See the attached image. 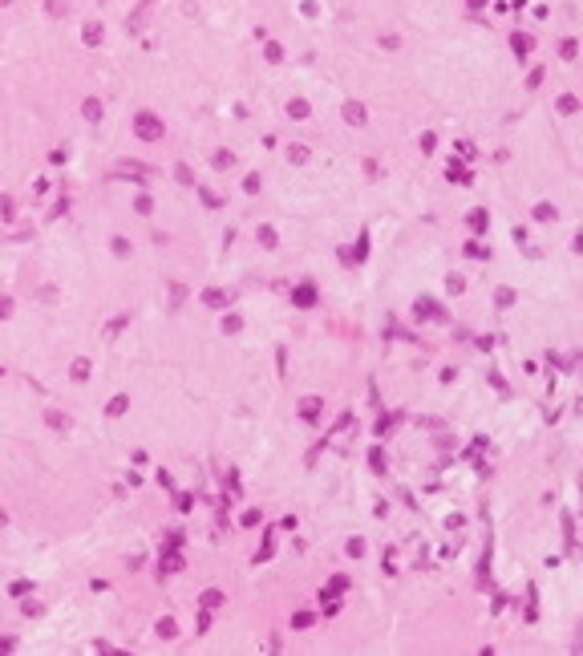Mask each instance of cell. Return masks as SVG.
Returning a JSON list of instances; mask_svg holds the SVG:
<instances>
[{
    "label": "cell",
    "mask_w": 583,
    "mask_h": 656,
    "mask_svg": "<svg viewBox=\"0 0 583 656\" xmlns=\"http://www.w3.org/2000/svg\"><path fill=\"white\" fill-rule=\"evenodd\" d=\"M81 113H85L89 122H98V118H102V102H98V98H89V102L81 106Z\"/></svg>",
    "instance_id": "cell-5"
},
{
    "label": "cell",
    "mask_w": 583,
    "mask_h": 656,
    "mask_svg": "<svg viewBox=\"0 0 583 656\" xmlns=\"http://www.w3.org/2000/svg\"><path fill=\"white\" fill-rule=\"evenodd\" d=\"M134 130H138V138H142V142H158V138H162V122L154 118V113H138Z\"/></svg>",
    "instance_id": "cell-1"
},
{
    "label": "cell",
    "mask_w": 583,
    "mask_h": 656,
    "mask_svg": "<svg viewBox=\"0 0 583 656\" xmlns=\"http://www.w3.org/2000/svg\"><path fill=\"white\" fill-rule=\"evenodd\" d=\"M158 636H174V620H158Z\"/></svg>",
    "instance_id": "cell-17"
},
{
    "label": "cell",
    "mask_w": 583,
    "mask_h": 656,
    "mask_svg": "<svg viewBox=\"0 0 583 656\" xmlns=\"http://www.w3.org/2000/svg\"><path fill=\"white\" fill-rule=\"evenodd\" d=\"M8 316H12V300H8V296H0V320H8Z\"/></svg>",
    "instance_id": "cell-16"
},
{
    "label": "cell",
    "mask_w": 583,
    "mask_h": 656,
    "mask_svg": "<svg viewBox=\"0 0 583 656\" xmlns=\"http://www.w3.org/2000/svg\"><path fill=\"white\" fill-rule=\"evenodd\" d=\"M126 409H130V397H122V393H118V397H113V401L106 405V413H109V417H122Z\"/></svg>",
    "instance_id": "cell-4"
},
{
    "label": "cell",
    "mask_w": 583,
    "mask_h": 656,
    "mask_svg": "<svg viewBox=\"0 0 583 656\" xmlns=\"http://www.w3.org/2000/svg\"><path fill=\"white\" fill-rule=\"evenodd\" d=\"M45 421H49L53 430H65V413H57V409H49V413H45Z\"/></svg>",
    "instance_id": "cell-11"
},
{
    "label": "cell",
    "mask_w": 583,
    "mask_h": 656,
    "mask_svg": "<svg viewBox=\"0 0 583 656\" xmlns=\"http://www.w3.org/2000/svg\"><path fill=\"white\" fill-rule=\"evenodd\" d=\"M89 377V361L81 357V361H73V381H85Z\"/></svg>",
    "instance_id": "cell-7"
},
{
    "label": "cell",
    "mask_w": 583,
    "mask_h": 656,
    "mask_svg": "<svg viewBox=\"0 0 583 656\" xmlns=\"http://www.w3.org/2000/svg\"><path fill=\"white\" fill-rule=\"evenodd\" d=\"M182 563H186V559H182L178 551H170V555H162V563H158V575H170V571H182Z\"/></svg>",
    "instance_id": "cell-2"
},
{
    "label": "cell",
    "mask_w": 583,
    "mask_h": 656,
    "mask_svg": "<svg viewBox=\"0 0 583 656\" xmlns=\"http://www.w3.org/2000/svg\"><path fill=\"white\" fill-rule=\"evenodd\" d=\"M316 409H320V401H316V397H308V401H304V405H300V413H304V417H308V421H312V417H316Z\"/></svg>",
    "instance_id": "cell-9"
},
{
    "label": "cell",
    "mask_w": 583,
    "mask_h": 656,
    "mask_svg": "<svg viewBox=\"0 0 583 656\" xmlns=\"http://www.w3.org/2000/svg\"><path fill=\"white\" fill-rule=\"evenodd\" d=\"M344 118H348V122H365V109L361 106H344Z\"/></svg>",
    "instance_id": "cell-12"
},
{
    "label": "cell",
    "mask_w": 583,
    "mask_h": 656,
    "mask_svg": "<svg viewBox=\"0 0 583 656\" xmlns=\"http://www.w3.org/2000/svg\"><path fill=\"white\" fill-rule=\"evenodd\" d=\"M203 300H207V304H211V308H223V304H227V296H223V292H207V296H203Z\"/></svg>",
    "instance_id": "cell-13"
},
{
    "label": "cell",
    "mask_w": 583,
    "mask_h": 656,
    "mask_svg": "<svg viewBox=\"0 0 583 656\" xmlns=\"http://www.w3.org/2000/svg\"><path fill=\"white\" fill-rule=\"evenodd\" d=\"M231 162H235V154H231V150H219V154H215V170H227Z\"/></svg>",
    "instance_id": "cell-8"
},
{
    "label": "cell",
    "mask_w": 583,
    "mask_h": 656,
    "mask_svg": "<svg viewBox=\"0 0 583 656\" xmlns=\"http://www.w3.org/2000/svg\"><path fill=\"white\" fill-rule=\"evenodd\" d=\"M203 603H207V607H215V603H223V592H207V596H203Z\"/></svg>",
    "instance_id": "cell-21"
},
{
    "label": "cell",
    "mask_w": 583,
    "mask_h": 656,
    "mask_svg": "<svg viewBox=\"0 0 583 656\" xmlns=\"http://www.w3.org/2000/svg\"><path fill=\"white\" fill-rule=\"evenodd\" d=\"M45 8H49V16H65V12H69V4H65V0H49Z\"/></svg>",
    "instance_id": "cell-10"
},
{
    "label": "cell",
    "mask_w": 583,
    "mask_h": 656,
    "mask_svg": "<svg viewBox=\"0 0 583 656\" xmlns=\"http://www.w3.org/2000/svg\"><path fill=\"white\" fill-rule=\"evenodd\" d=\"M0 4H8V0H0Z\"/></svg>",
    "instance_id": "cell-22"
},
{
    "label": "cell",
    "mask_w": 583,
    "mask_h": 656,
    "mask_svg": "<svg viewBox=\"0 0 583 656\" xmlns=\"http://www.w3.org/2000/svg\"><path fill=\"white\" fill-rule=\"evenodd\" d=\"M85 45H102V25H85Z\"/></svg>",
    "instance_id": "cell-6"
},
{
    "label": "cell",
    "mask_w": 583,
    "mask_h": 656,
    "mask_svg": "<svg viewBox=\"0 0 583 656\" xmlns=\"http://www.w3.org/2000/svg\"><path fill=\"white\" fill-rule=\"evenodd\" d=\"M260 243H264V247H275V231H271V227H260Z\"/></svg>",
    "instance_id": "cell-14"
},
{
    "label": "cell",
    "mask_w": 583,
    "mask_h": 656,
    "mask_svg": "<svg viewBox=\"0 0 583 656\" xmlns=\"http://www.w3.org/2000/svg\"><path fill=\"white\" fill-rule=\"evenodd\" d=\"M134 207H138V211H142V215H150V207H154V203H150V199H146V195H138V203H134Z\"/></svg>",
    "instance_id": "cell-18"
},
{
    "label": "cell",
    "mask_w": 583,
    "mask_h": 656,
    "mask_svg": "<svg viewBox=\"0 0 583 656\" xmlns=\"http://www.w3.org/2000/svg\"><path fill=\"white\" fill-rule=\"evenodd\" d=\"M174 174H178V182H186V186H191V182H195V174H191V166H178V170H174Z\"/></svg>",
    "instance_id": "cell-15"
},
{
    "label": "cell",
    "mask_w": 583,
    "mask_h": 656,
    "mask_svg": "<svg viewBox=\"0 0 583 656\" xmlns=\"http://www.w3.org/2000/svg\"><path fill=\"white\" fill-rule=\"evenodd\" d=\"M470 223H474V231H486V215H482V211H474V215H470Z\"/></svg>",
    "instance_id": "cell-20"
},
{
    "label": "cell",
    "mask_w": 583,
    "mask_h": 656,
    "mask_svg": "<svg viewBox=\"0 0 583 656\" xmlns=\"http://www.w3.org/2000/svg\"><path fill=\"white\" fill-rule=\"evenodd\" d=\"M292 300H296L300 308H312V304H316V288H312V284H304V288H296V292H292Z\"/></svg>",
    "instance_id": "cell-3"
},
{
    "label": "cell",
    "mask_w": 583,
    "mask_h": 656,
    "mask_svg": "<svg viewBox=\"0 0 583 656\" xmlns=\"http://www.w3.org/2000/svg\"><path fill=\"white\" fill-rule=\"evenodd\" d=\"M29 588H33V583H29V579H16V583H12V596H25V592H29Z\"/></svg>",
    "instance_id": "cell-19"
}]
</instances>
